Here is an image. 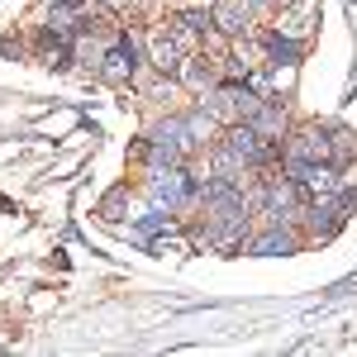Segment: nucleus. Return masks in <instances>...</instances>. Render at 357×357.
<instances>
[{
  "mask_svg": "<svg viewBox=\"0 0 357 357\" xmlns=\"http://www.w3.org/2000/svg\"><path fill=\"white\" fill-rule=\"evenodd\" d=\"M148 195H153V205H158V210H167V215H172V210H181V205H186L191 195H200V191L191 186V176H186V172H181L176 162H172L167 172H158V176H153Z\"/></svg>",
  "mask_w": 357,
  "mask_h": 357,
  "instance_id": "1",
  "label": "nucleus"
},
{
  "mask_svg": "<svg viewBox=\"0 0 357 357\" xmlns=\"http://www.w3.org/2000/svg\"><path fill=\"white\" fill-rule=\"evenodd\" d=\"M224 153H229L234 162L252 167V162H262V158H267V138L252 129V119H238V124L229 129V138H224Z\"/></svg>",
  "mask_w": 357,
  "mask_h": 357,
  "instance_id": "2",
  "label": "nucleus"
},
{
  "mask_svg": "<svg viewBox=\"0 0 357 357\" xmlns=\"http://www.w3.org/2000/svg\"><path fill=\"white\" fill-rule=\"evenodd\" d=\"M205 110L215 114V119H224V124H238V119H252L257 100H252L248 91H238V86H220V91L210 96V105H205Z\"/></svg>",
  "mask_w": 357,
  "mask_h": 357,
  "instance_id": "3",
  "label": "nucleus"
},
{
  "mask_svg": "<svg viewBox=\"0 0 357 357\" xmlns=\"http://www.w3.org/2000/svg\"><path fill=\"white\" fill-rule=\"evenodd\" d=\"M148 48H153V62H158L162 72L181 67V53H186V43L176 38V29H172V33H167V29H158V33L148 38Z\"/></svg>",
  "mask_w": 357,
  "mask_h": 357,
  "instance_id": "4",
  "label": "nucleus"
},
{
  "mask_svg": "<svg viewBox=\"0 0 357 357\" xmlns=\"http://www.w3.org/2000/svg\"><path fill=\"white\" fill-rule=\"evenodd\" d=\"M329 153H333V143L319 129H305L296 138V148H291V158H301V162H329Z\"/></svg>",
  "mask_w": 357,
  "mask_h": 357,
  "instance_id": "5",
  "label": "nucleus"
},
{
  "mask_svg": "<svg viewBox=\"0 0 357 357\" xmlns=\"http://www.w3.org/2000/svg\"><path fill=\"white\" fill-rule=\"evenodd\" d=\"M105 77H110L114 86H124L134 77V43H119V48L105 53Z\"/></svg>",
  "mask_w": 357,
  "mask_h": 357,
  "instance_id": "6",
  "label": "nucleus"
},
{
  "mask_svg": "<svg viewBox=\"0 0 357 357\" xmlns=\"http://www.w3.org/2000/svg\"><path fill=\"white\" fill-rule=\"evenodd\" d=\"M215 24L224 33H243L248 29V5L243 0H215Z\"/></svg>",
  "mask_w": 357,
  "mask_h": 357,
  "instance_id": "7",
  "label": "nucleus"
},
{
  "mask_svg": "<svg viewBox=\"0 0 357 357\" xmlns=\"http://www.w3.org/2000/svg\"><path fill=\"white\" fill-rule=\"evenodd\" d=\"M158 143H162V148H172V153H186L195 138H191V129H186L181 119H167L162 129H158Z\"/></svg>",
  "mask_w": 357,
  "mask_h": 357,
  "instance_id": "8",
  "label": "nucleus"
},
{
  "mask_svg": "<svg viewBox=\"0 0 357 357\" xmlns=\"http://www.w3.org/2000/svg\"><path fill=\"white\" fill-rule=\"evenodd\" d=\"M252 252H267V257H276V252H296V238H291V234H262V238H257V243H252Z\"/></svg>",
  "mask_w": 357,
  "mask_h": 357,
  "instance_id": "9",
  "label": "nucleus"
},
{
  "mask_svg": "<svg viewBox=\"0 0 357 357\" xmlns=\"http://www.w3.org/2000/svg\"><path fill=\"white\" fill-rule=\"evenodd\" d=\"M252 129L272 143V138L281 134V110H272V105H267V110H252Z\"/></svg>",
  "mask_w": 357,
  "mask_h": 357,
  "instance_id": "10",
  "label": "nucleus"
},
{
  "mask_svg": "<svg viewBox=\"0 0 357 357\" xmlns=\"http://www.w3.org/2000/svg\"><path fill=\"white\" fill-rule=\"evenodd\" d=\"M186 129H191L195 143H200V138H210V134H215V114H210V110H205V114H191V119H186Z\"/></svg>",
  "mask_w": 357,
  "mask_h": 357,
  "instance_id": "11",
  "label": "nucleus"
},
{
  "mask_svg": "<svg viewBox=\"0 0 357 357\" xmlns=\"http://www.w3.org/2000/svg\"><path fill=\"white\" fill-rule=\"evenodd\" d=\"M181 77H186V86H195V91H205V86H210V72H205V67H181Z\"/></svg>",
  "mask_w": 357,
  "mask_h": 357,
  "instance_id": "12",
  "label": "nucleus"
},
{
  "mask_svg": "<svg viewBox=\"0 0 357 357\" xmlns=\"http://www.w3.org/2000/svg\"><path fill=\"white\" fill-rule=\"evenodd\" d=\"M181 24H186V29H195V33H200V29H205V24H215V15H205V10H186V15H181Z\"/></svg>",
  "mask_w": 357,
  "mask_h": 357,
  "instance_id": "13",
  "label": "nucleus"
},
{
  "mask_svg": "<svg viewBox=\"0 0 357 357\" xmlns=\"http://www.w3.org/2000/svg\"><path fill=\"white\" fill-rule=\"evenodd\" d=\"M248 5H252V10H267V5H272V0H248Z\"/></svg>",
  "mask_w": 357,
  "mask_h": 357,
  "instance_id": "14",
  "label": "nucleus"
},
{
  "mask_svg": "<svg viewBox=\"0 0 357 357\" xmlns=\"http://www.w3.org/2000/svg\"><path fill=\"white\" fill-rule=\"evenodd\" d=\"M181 5H210V0H181Z\"/></svg>",
  "mask_w": 357,
  "mask_h": 357,
  "instance_id": "15",
  "label": "nucleus"
}]
</instances>
